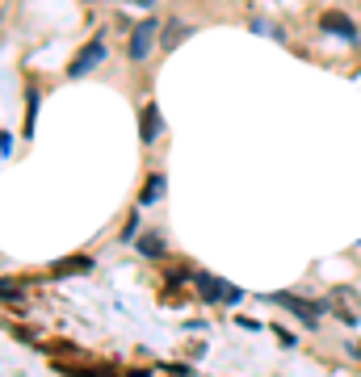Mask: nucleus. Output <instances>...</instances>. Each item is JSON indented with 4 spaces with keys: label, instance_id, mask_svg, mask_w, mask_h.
<instances>
[{
    "label": "nucleus",
    "instance_id": "f257e3e1",
    "mask_svg": "<svg viewBox=\"0 0 361 377\" xmlns=\"http://www.w3.org/2000/svg\"><path fill=\"white\" fill-rule=\"evenodd\" d=\"M273 302L286 306L290 314H298L302 327H320V318L332 310V302H306V298H298V294H273Z\"/></svg>",
    "mask_w": 361,
    "mask_h": 377
},
{
    "label": "nucleus",
    "instance_id": "f03ea898",
    "mask_svg": "<svg viewBox=\"0 0 361 377\" xmlns=\"http://www.w3.org/2000/svg\"><path fill=\"white\" fill-rule=\"evenodd\" d=\"M160 26H164V21L147 17V21H139V26L130 30V59H135V63H143V59L151 55V46H160Z\"/></svg>",
    "mask_w": 361,
    "mask_h": 377
},
{
    "label": "nucleus",
    "instance_id": "7ed1b4c3",
    "mask_svg": "<svg viewBox=\"0 0 361 377\" xmlns=\"http://www.w3.org/2000/svg\"><path fill=\"white\" fill-rule=\"evenodd\" d=\"M193 281H197V294L206 302H240V289L219 281V277H211V273H193Z\"/></svg>",
    "mask_w": 361,
    "mask_h": 377
},
{
    "label": "nucleus",
    "instance_id": "20e7f679",
    "mask_svg": "<svg viewBox=\"0 0 361 377\" xmlns=\"http://www.w3.org/2000/svg\"><path fill=\"white\" fill-rule=\"evenodd\" d=\"M101 59H106V38H92V42H88V50H80V59L68 68V76H72V80H80V76H84V72H92Z\"/></svg>",
    "mask_w": 361,
    "mask_h": 377
},
{
    "label": "nucleus",
    "instance_id": "39448f33",
    "mask_svg": "<svg viewBox=\"0 0 361 377\" xmlns=\"http://www.w3.org/2000/svg\"><path fill=\"white\" fill-rule=\"evenodd\" d=\"M320 30H328V34H336V38H344V42H357V26H353L349 17H340V13H324V17H320Z\"/></svg>",
    "mask_w": 361,
    "mask_h": 377
},
{
    "label": "nucleus",
    "instance_id": "423d86ee",
    "mask_svg": "<svg viewBox=\"0 0 361 377\" xmlns=\"http://www.w3.org/2000/svg\"><path fill=\"white\" fill-rule=\"evenodd\" d=\"M189 34H193V26H185V21H168V26L160 30V50H177Z\"/></svg>",
    "mask_w": 361,
    "mask_h": 377
},
{
    "label": "nucleus",
    "instance_id": "0eeeda50",
    "mask_svg": "<svg viewBox=\"0 0 361 377\" xmlns=\"http://www.w3.org/2000/svg\"><path fill=\"white\" fill-rule=\"evenodd\" d=\"M139 134H143V143H156L160 139V110L156 105H143V114H139Z\"/></svg>",
    "mask_w": 361,
    "mask_h": 377
},
{
    "label": "nucleus",
    "instance_id": "6e6552de",
    "mask_svg": "<svg viewBox=\"0 0 361 377\" xmlns=\"http://www.w3.org/2000/svg\"><path fill=\"white\" fill-rule=\"evenodd\" d=\"M92 268V260L88 256H76V260H64V264H55V277H72V273H88Z\"/></svg>",
    "mask_w": 361,
    "mask_h": 377
},
{
    "label": "nucleus",
    "instance_id": "1a4fd4ad",
    "mask_svg": "<svg viewBox=\"0 0 361 377\" xmlns=\"http://www.w3.org/2000/svg\"><path fill=\"white\" fill-rule=\"evenodd\" d=\"M160 197H164V176H151L143 185V193H139V205H151V201H160Z\"/></svg>",
    "mask_w": 361,
    "mask_h": 377
},
{
    "label": "nucleus",
    "instance_id": "9d476101",
    "mask_svg": "<svg viewBox=\"0 0 361 377\" xmlns=\"http://www.w3.org/2000/svg\"><path fill=\"white\" fill-rule=\"evenodd\" d=\"M139 252L151 256V260H160V256H164V239H160V235H143V239H139Z\"/></svg>",
    "mask_w": 361,
    "mask_h": 377
},
{
    "label": "nucleus",
    "instance_id": "9b49d317",
    "mask_svg": "<svg viewBox=\"0 0 361 377\" xmlns=\"http://www.w3.org/2000/svg\"><path fill=\"white\" fill-rule=\"evenodd\" d=\"M349 356H357V360H361V344H349Z\"/></svg>",
    "mask_w": 361,
    "mask_h": 377
},
{
    "label": "nucleus",
    "instance_id": "f8f14e48",
    "mask_svg": "<svg viewBox=\"0 0 361 377\" xmlns=\"http://www.w3.org/2000/svg\"><path fill=\"white\" fill-rule=\"evenodd\" d=\"M135 5H156V0H135Z\"/></svg>",
    "mask_w": 361,
    "mask_h": 377
}]
</instances>
